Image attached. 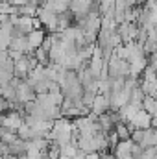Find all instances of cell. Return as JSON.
<instances>
[{
  "instance_id": "cell-2",
  "label": "cell",
  "mask_w": 157,
  "mask_h": 159,
  "mask_svg": "<svg viewBox=\"0 0 157 159\" xmlns=\"http://www.w3.org/2000/svg\"><path fill=\"white\" fill-rule=\"evenodd\" d=\"M141 146H142L144 150H146V148H152V146H157V129L154 126L144 129V137H142Z\"/></svg>"
},
{
  "instance_id": "cell-3",
  "label": "cell",
  "mask_w": 157,
  "mask_h": 159,
  "mask_svg": "<svg viewBox=\"0 0 157 159\" xmlns=\"http://www.w3.org/2000/svg\"><path fill=\"white\" fill-rule=\"evenodd\" d=\"M17 133H19V137H20L22 141H32V139H34V129H32V126L26 124V122L17 129Z\"/></svg>"
},
{
  "instance_id": "cell-1",
  "label": "cell",
  "mask_w": 157,
  "mask_h": 159,
  "mask_svg": "<svg viewBox=\"0 0 157 159\" xmlns=\"http://www.w3.org/2000/svg\"><path fill=\"white\" fill-rule=\"evenodd\" d=\"M111 109V100H109V94H104V93H98L96 98H94V104H92V111L96 115H102L105 111Z\"/></svg>"
}]
</instances>
